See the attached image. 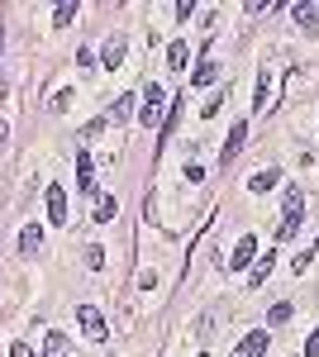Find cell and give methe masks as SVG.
<instances>
[{
	"label": "cell",
	"instance_id": "6da1fadb",
	"mask_svg": "<svg viewBox=\"0 0 319 357\" xmlns=\"http://www.w3.org/2000/svg\"><path fill=\"white\" fill-rule=\"evenodd\" d=\"M300 220H305V191L291 186V191H286V215H281V224H276V243L295 238V234H300Z\"/></svg>",
	"mask_w": 319,
	"mask_h": 357
},
{
	"label": "cell",
	"instance_id": "7a4b0ae2",
	"mask_svg": "<svg viewBox=\"0 0 319 357\" xmlns=\"http://www.w3.org/2000/svg\"><path fill=\"white\" fill-rule=\"evenodd\" d=\"M77 324H81V333H86V338H96V343H105V338H110L105 314H101L96 305H77Z\"/></svg>",
	"mask_w": 319,
	"mask_h": 357
},
{
	"label": "cell",
	"instance_id": "3957f363",
	"mask_svg": "<svg viewBox=\"0 0 319 357\" xmlns=\"http://www.w3.org/2000/svg\"><path fill=\"white\" fill-rule=\"evenodd\" d=\"M43 205H48V224H67V191L62 186H43Z\"/></svg>",
	"mask_w": 319,
	"mask_h": 357
},
{
	"label": "cell",
	"instance_id": "277c9868",
	"mask_svg": "<svg viewBox=\"0 0 319 357\" xmlns=\"http://www.w3.org/2000/svg\"><path fill=\"white\" fill-rule=\"evenodd\" d=\"M243 138H248V124L239 119V124L229 129V138H224V148H219V162H224V167H234V158L243 153Z\"/></svg>",
	"mask_w": 319,
	"mask_h": 357
},
{
	"label": "cell",
	"instance_id": "5b68a950",
	"mask_svg": "<svg viewBox=\"0 0 319 357\" xmlns=\"http://www.w3.org/2000/svg\"><path fill=\"white\" fill-rule=\"evenodd\" d=\"M253 257H258V238H253V234H243L239 243H234V257H229V267H234V272H243Z\"/></svg>",
	"mask_w": 319,
	"mask_h": 357
},
{
	"label": "cell",
	"instance_id": "8992f818",
	"mask_svg": "<svg viewBox=\"0 0 319 357\" xmlns=\"http://www.w3.org/2000/svg\"><path fill=\"white\" fill-rule=\"evenodd\" d=\"M276 181H281V172H276V167H262V172H253V176H248V191H253V195H267Z\"/></svg>",
	"mask_w": 319,
	"mask_h": 357
},
{
	"label": "cell",
	"instance_id": "52a82bcc",
	"mask_svg": "<svg viewBox=\"0 0 319 357\" xmlns=\"http://www.w3.org/2000/svg\"><path fill=\"white\" fill-rule=\"evenodd\" d=\"M267 343H272V333L253 329V333H248V338L239 343V357H262V353H267Z\"/></svg>",
	"mask_w": 319,
	"mask_h": 357
},
{
	"label": "cell",
	"instance_id": "ba28073f",
	"mask_svg": "<svg viewBox=\"0 0 319 357\" xmlns=\"http://www.w3.org/2000/svg\"><path fill=\"white\" fill-rule=\"evenodd\" d=\"M38 248H43V224H29L24 234H20V252L24 257H38Z\"/></svg>",
	"mask_w": 319,
	"mask_h": 357
},
{
	"label": "cell",
	"instance_id": "9c48e42d",
	"mask_svg": "<svg viewBox=\"0 0 319 357\" xmlns=\"http://www.w3.org/2000/svg\"><path fill=\"white\" fill-rule=\"evenodd\" d=\"M77 181L86 195H96V176H91V153H77Z\"/></svg>",
	"mask_w": 319,
	"mask_h": 357
},
{
	"label": "cell",
	"instance_id": "30bf717a",
	"mask_svg": "<svg viewBox=\"0 0 319 357\" xmlns=\"http://www.w3.org/2000/svg\"><path fill=\"white\" fill-rule=\"evenodd\" d=\"M267 100H272V72L262 67V72H258V100H253V110H258V114H262V110H272Z\"/></svg>",
	"mask_w": 319,
	"mask_h": 357
},
{
	"label": "cell",
	"instance_id": "8fae6325",
	"mask_svg": "<svg viewBox=\"0 0 319 357\" xmlns=\"http://www.w3.org/2000/svg\"><path fill=\"white\" fill-rule=\"evenodd\" d=\"M133 105H138L133 96H119V100H110V105H105V119H129Z\"/></svg>",
	"mask_w": 319,
	"mask_h": 357
},
{
	"label": "cell",
	"instance_id": "7c38bea8",
	"mask_svg": "<svg viewBox=\"0 0 319 357\" xmlns=\"http://www.w3.org/2000/svg\"><path fill=\"white\" fill-rule=\"evenodd\" d=\"M214 82H219V62L200 57V67H195V86H214Z\"/></svg>",
	"mask_w": 319,
	"mask_h": 357
},
{
	"label": "cell",
	"instance_id": "4fadbf2b",
	"mask_svg": "<svg viewBox=\"0 0 319 357\" xmlns=\"http://www.w3.org/2000/svg\"><path fill=\"white\" fill-rule=\"evenodd\" d=\"M114 215H119V200H114V195H101V200H96V224H110Z\"/></svg>",
	"mask_w": 319,
	"mask_h": 357
},
{
	"label": "cell",
	"instance_id": "5bb4252c",
	"mask_svg": "<svg viewBox=\"0 0 319 357\" xmlns=\"http://www.w3.org/2000/svg\"><path fill=\"white\" fill-rule=\"evenodd\" d=\"M101 62H105V67H119V62H124V38H110L105 48H101Z\"/></svg>",
	"mask_w": 319,
	"mask_h": 357
},
{
	"label": "cell",
	"instance_id": "9a60e30c",
	"mask_svg": "<svg viewBox=\"0 0 319 357\" xmlns=\"http://www.w3.org/2000/svg\"><path fill=\"white\" fill-rule=\"evenodd\" d=\"M267 276H272V252H267V257H258V262H253V272H248V286H253V291H258V286H262Z\"/></svg>",
	"mask_w": 319,
	"mask_h": 357
},
{
	"label": "cell",
	"instance_id": "2e32d148",
	"mask_svg": "<svg viewBox=\"0 0 319 357\" xmlns=\"http://www.w3.org/2000/svg\"><path fill=\"white\" fill-rule=\"evenodd\" d=\"M72 20H77V5H72V0H62V5L53 10V29H67Z\"/></svg>",
	"mask_w": 319,
	"mask_h": 357
},
{
	"label": "cell",
	"instance_id": "e0dca14e",
	"mask_svg": "<svg viewBox=\"0 0 319 357\" xmlns=\"http://www.w3.org/2000/svg\"><path fill=\"white\" fill-rule=\"evenodd\" d=\"M43 353H48V357H62V353H67V333H48V338H43Z\"/></svg>",
	"mask_w": 319,
	"mask_h": 357
},
{
	"label": "cell",
	"instance_id": "ac0fdd59",
	"mask_svg": "<svg viewBox=\"0 0 319 357\" xmlns=\"http://www.w3.org/2000/svg\"><path fill=\"white\" fill-rule=\"evenodd\" d=\"M295 20H300V29H319V10L315 5H295Z\"/></svg>",
	"mask_w": 319,
	"mask_h": 357
},
{
	"label": "cell",
	"instance_id": "d6986e66",
	"mask_svg": "<svg viewBox=\"0 0 319 357\" xmlns=\"http://www.w3.org/2000/svg\"><path fill=\"white\" fill-rule=\"evenodd\" d=\"M167 62H172V67H186V62H191V48L181 43V38H177V43L167 48Z\"/></svg>",
	"mask_w": 319,
	"mask_h": 357
},
{
	"label": "cell",
	"instance_id": "ffe728a7",
	"mask_svg": "<svg viewBox=\"0 0 319 357\" xmlns=\"http://www.w3.org/2000/svg\"><path fill=\"white\" fill-rule=\"evenodd\" d=\"M86 267H91V272H101V267H105V248H101V243L86 248Z\"/></svg>",
	"mask_w": 319,
	"mask_h": 357
},
{
	"label": "cell",
	"instance_id": "44dd1931",
	"mask_svg": "<svg viewBox=\"0 0 319 357\" xmlns=\"http://www.w3.org/2000/svg\"><path fill=\"white\" fill-rule=\"evenodd\" d=\"M105 124H110L105 114H101V119H91V124L81 129V143H91V138H101V134H105Z\"/></svg>",
	"mask_w": 319,
	"mask_h": 357
},
{
	"label": "cell",
	"instance_id": "7402d4cb",
	"mask_svg": "<svg viewBox=\"0 0 319 357\" xmlns=\"http://www.w3.org/2000/svg\"><path fill=\"white\" fill-rule=\"evenodd\" d=\"M158 119H162V114H158V110H148V105L138 110V124H143V129H158Z\"/></svg>",
	"mask_w": 319,
	"mask_h": 357
},
{
	"label": "cell",
	"instance_id": "603a6c76",
	"mask_svg": "<svg viewBox=\"0 0 319 357\" xmlns=\"http://www.w3.org/2000/svg\"><path fill=\"white\" fill-rule=\"evenodd\" d=\"M286 319H291V305H286V301L272 305V324H286Z\"/></svg>",
	"mask_w": 319,
	"mask_h": 357
},
{
	"label": "cell",
	"instance_id": "cb8c5ba5",
	"mask_svg": "<svg viewBox=\"0 0 319 357\" xmlns=\"http://www.w3.org/2000/svg\"><path fill=\"white\" fill-rule=\"evenodd\" d=\"M67 105H72V91H57V96H53V114H62Z\"/></svg>",
	"mask_w": 319,
	"mask_h": 357
},
{
	"label": "cell",
	"instance_id": "d4e9b609",
	"mask_svg": "<svg viewBox=\"0 0 319 357\" xmlns=\"http://www.w3.org/2000/svg\"><path fill=\"white\" fill-rule=\"evenodd\" d=\"M219 105H224V96H210V100H205V105H200V114H205V119H210V114H219Z\"/></svg>",
	"mask_w": 319,
	"mask_h": 357
},
{
	"label": "cell",
	"instance_id": "484cf974",
	"mask_svg": "<svg viewBox=\"0 0 319 357\" xmlns=\"http://www.w3.org/2000/svg\"><path fill=\"white\" fill-rule=\"evenodd\" d=\"M77 67H81V72H91V67H96V57H91V48H81V53H77Z\"/></svg>",
	"mask_w": 319,
	"mask_h": 357
},
{
	"label": "cell",
	"instance_id": "4316f807",
	"mask_svg": "<svg viewBox=\"0 0 319 357\" xmlns=\"http://www.w3.org/2000/svg\"><path fill=\"white\" fill-rule=\"evenodd\" d=\"M10 357H38V353H34L29 343H10Z\"/></svg>",
	"mask_w": 319,
	"mask_h": 357
},
{
	"label": "cell",
	"instance_id": "83f0119b",
	"mask_svg": "<svg viewBox=\"0 0 319 357\" xmlns=\"http://www.w3.org/2000/svg\"><path fill=\"white\" fill-rule=\"evenodd\" d=\"M305 357H319V333H310V338H305Z\"/></svg>",
	"mask_w": 319,
	"mask_h": 357
},
{
	"label": "cell",
	"instance_id": "f1b7e54d",
	"mask_svg": "<svg viewBox=\"0 0 319 357\" xmlns=\"http://www.w3.org/2000/svg\"><path fill=\"white\" fill-rule=\"evenodd\" d=\"M0 143H10V124L5 119H0Z\"/></svg>",
	"mask_w": 319,
	"mask_h": 357
},
{
	"label": "cell",
	"instance_id": "f546056e",
	"mask_svg": "<svg viewBox=\"0 0 319 357\" xmlns=\"http://www.w3.org/2000/svg\"><path fill=\"white\" fill-rule=\"evenodd\" d=\"M200 357H210V353H200Z\"/></svg>",
	"mask_w": 319,
	"mask_h": 357
},
{
	"label": "cell",
	"instance_id": "4dcf8cb0",
	"mask_svg": "<svg viewBox=\"0 0 319 357\" xmlns=\"http://www.w3.org/2000/svg\"><path fill=\"white\" fill-rule=\"evenodd\" d=\"M234 357H239V353H234Z\"/></svg>",
	"mask_w": 319,
	"mask_h": 357
}]
</instances>
